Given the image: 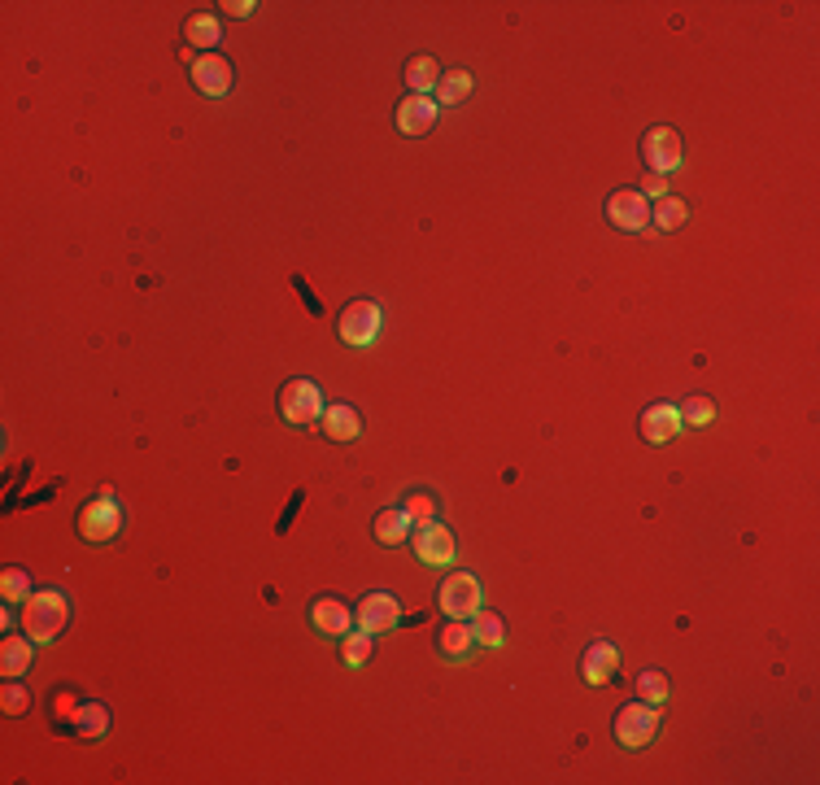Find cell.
I'll return each instance as SVG.
<instances>
[{
    "mask_svg": "<svg viewBox=\"0 0 820 785\" xmlns=\"http://www.w3.org/2000/svg\"><path fill=\"white\" fill-rule=\"evenodd\" d=\"M70 624V598L62 589H31V598L22 602V633L31 637L35 646L57 642Z\"/></svg>",
    "mask_w": 820,
    "mask_h": 785,
    "instance_id": "1",
    "label": "cell"
},
{
    "mask_svg": "<svg viewBox=\"0 0 820 785\" xmlns=\"http://www.w3.org/2000/svg\"><path fill=\"white\" fill-rule=\"evenodd\" d=\"M79 537L83 541H92V546H105V541H114L118 533H123V506L114 502V493L110 489H101L96 498L83 502V511H79Z\"/></svg>",
    "mask_w": 820,
    "mask_h": 785,
    "instance_id": "2",
    "label": "cell"
},
{
    "mask_svg": "<svg viewBox=\"0 0 820 785\" xmlns=\"http://www.w3.org/2000/svg\"><path fill=\"white\" fill-rule=\"evenodd\" d=\"M659 724H663V711L655 703H629V707H620L611 733H615V742H620L624 751H642V746L655 742Z\"/></svg>",
    "mask_w": 820,
    "mask_h": 785,
    "instance_id": "3",
    "label": "cell"
},
{
    "mask_svg": "<svg viewBox=\"0 0 820 785\" xmlns=\"http://www.w3.org/2000/svg\"><path fill=\"white\" fill-rule=\"evenodd\" d=\"M380 332H384V310L376 306V301H349V306L341 310V319H336V336H341L345 345H354V349L376 345Z\"/></svg>",
    "mask_w": 820,
    "mask_h": 785,
    "instance_id": "4",
    "label": "cell"
},
{
    "mask_svg": "<svg viewBox=\"0 0 820 785\" xmlns=\"http://www.w3.org/2000/svg\"><path fill=\"white\" fill-rule=\"evenodd\" d=\"M437 602L450 620H472L480 611V602H485V589H480V581L472 572H450L437 585Z\"/></svg>",
    "mask_w": 820,
    "mask_h": 785,
    "instance_id": "5",
    "label": "cell"
},
{
    "mask_svg": "<svg viewBox=\"0 0 820 785\" xmlns=\"http://www.w3.org/2000/svg\"><path fill=\"white\" fill-rule=\"evenodd\" d=\"M280 415L293 428H310L323 415V393L315 380H288L280 389Z\"/></svg>",
    "mask_w": 820,
    "mask_h": 785,
    "instance_id": "6",
    "label": "cell"
},
{
    "mask_svg": "<svg viewBox=\"0 0 820 785\" xmlns=\"http://www.w3.org/2000/svg\"><path fill=\"white\" fill-rule=\"evenodd\" d=\"M410 550H415V559L428 563V567H450L454 563V533L441 524V519L415 524L410 528Z\"/></svg>",
    "mask_w": 820,
    "mask_h": 785,
    "instance_id": "7",
    "label": "cell"
},
{
    "mask_svg": "<svg viewBox=\"0 0 820 785\" xmlns=\"http://www.w3.org/2000/svg\"><path fill=\"white\" fill-rule=\"evenodd\" d=\"M642 162L650 175H672L685 162L681 153V136L672 127H650L642 136Z\"/></svg>",
    "mask_w": 820,
    "mask_h": 785,
    "instance_id": "8",
    "label": "cell"
},
{
    "mask_svg": "<svg viewBox=\"0 0 820 785\" xmlns=\"http://www.w3.org/2000/svg\"><path fill=\"white\" fill-rule=\"evenodd\" d=\"M397 620H402V607H397V598L384 594V589L367 594V598L354 607V624L363 628V633H371V637H380V633H389V628H397Z\"/></svg>",
    "mask_w": 820,
    "mask_h": 785,
    "instance_id": "9",
    "label": "cell"
},
{
    "mask_svg": "<svg viewBox=\"0 0 820 785\" xmlns=\"http://www.w3.org/2000/svg\"><path fill=\"white\" fill-rule=\"evenodd\" d=\"M607 219H611V227H620V232H642V227H650V197H642V192H633V188L611 192Z\"/></svg>",
    "mask_w": 820,
    "mask_h": 785,
    "instance_id": "10",
    "label": "cell"
},
{
    "mask_svg": "<svg viewBox=\"0 0 820 785\" xmlns=\"http://www.w3.org/2000/svg\"><path fill=\"white\" fill-rule=\"evenodd\" d=\"M192 83H197L201 96H227L236 83V70L219 53H201V57H192Z\"/></svg>",
    "mask_w": 820,
    "mask_h": 785,
    "instance_id": "11",
    "label": "cell"
},
{
    "mask_svg": "<svg viewBox=\"0 0 820 785\" xmlns=\"http://www.w3.org/2000/svg\"><path fill=\"white\" fill-rule=\"evenodd\" d=\"M437 114H441V105L432 101V96L406 92V101L397 105V131H402V136H424V131L437 127Z\"/></svg>",
    "mask_w": 820,
    "mask_h": 785,
    "instance_id": "12",
    "label": "cell"
},
{
    "mask_svg": "<svg viewBox=\"0 0 820 785\" xmlns=\"http://www.w3.org/2000/svg\"><path fill=\"white\" fill-rule=\"evenodd\" d=\"M620 676V650L611 642H589L581 655V681L585 685H607Z\"/></svg>",
    "mask_w": 820,
    "mask_h": 785,
    "instance_id": "13",
    "label": "cell"
},
{
    "mask_svg": "<svg viewBox=\"0 0 820 785\" xmlns=\"http://www.w3.org/2000/svg\"><path fill=\"white\" fill-rule=\"evenodd\" d=\"M681 428H685V424H681V410L672 406V402H655V406L642 410V437H646L650 445H668Z\"/></svg>",
    "mask_w": 820,
    "mask_h": 785,
    "instance_id": "14",
    "label": "cell"
},
{
    "mask_svg": "<svg viewBox=\"0 0 820 785\" xmlns=\"http://www.w3.org/2000/svg\"><path fill=\"white\" fill-rule=\"evenodd\" d=\"M310 624H315L323 637H345L349 624H354V615H349V607L341 598H315V607H310Z\"/></svg>",
    "mask_w": 820,
    "mask_h": 785,
    "instance_id": "15",
    "label": "cell"
},
{
    "mask_svg": "<svg viewBox=\"0 0 820 785\" xmlns=\"http://www.w3.org/2000/svg\"><path fill=\"white\" fill-rule=\"evenodd\" d=\"M319 424H323V437L328 441H354L358 432H363V415H358L354 406L336 402V406H323Z\"/></svg>",
    "mask_w": 820,
    "mask_h": 785,
    "instance_id": "16",
    "label": "cell"
},
{
    "mask_svg": "<svg viewBox=\"0 0 820 785\" xmlns=\"http://www.w3.org/2000/svg\"><path fill=\"white\" fill-rule=\"evenodd\" d=\"M476 650V633H472V624L467 620H450L437 633V655L441 659H467Z\"/></svg>",
    "mask_w": 820,
    "mask_h": 785,
    "instance_id": "17",
    "label": "cell"
},
{
    "mask_svg": "<svg viewBox=\"0 0 820 785\" xmlns=\"http://www.w3.org/2000/svg\"><path fill=\"white\" fill-rule=\"evenodd\" d=\"M472 88H476L472 70H463V66L441 70L437 88H432V101H437V105H458V101H467V96H472Z\"/></svg>",
    "mask_w": 820,
    "mask_h": 785,
    "instance_id": "18",
    "label": "cell"
},
{
    "mask_svg": "<svg viewBox=\"0 0 820 785\" xmlns=\"http://www.w3.org/2000/svg\"><path fill=\"white\" fill-rule=\"evenodd\" d=\"M31 663H35V642L27 633H22V637H5V642H0V672H5V676L31 672Z\"/></svg>",
    "mask_w": 820,
    "mask_h": 785,
    "instance_id": "19",
    "label": "cell"
},
{
    "mask_svg": "<svg viewBox=\"0 0 820 785\" xmlns=\"http://www.w3.org/2000/svg\"><path fill=\"white\" fill-rule=\"evenodd\" d=\"M402 75H406V88L415 96H432V88H437V79H441V62L437 57H410Z\"/></svg>",
    "mask_w": 820,
    "mask_h": 785,
    "instance_id": "20",
    "label": "cell"
},
{
    "mask_svg": "<svg viewBox=\"0 0 820 785\" xmlns=\"http://www.w3.org/2000/svg\"><path fill=\"white\" fill-rule=\"evenodd\" d=\"M105 729H110V711H105V703H92V698H83V707H79V720H75V738L83 742H96V738H105Z\"/></svg>",
    "mask_w": 820,
    "mask_h": 785,
    "instance_id": "21",
    "label": "cell"
},
{
    "mask_svg": "<svg viewBox=\"0 0 820 785\" xmlns=\"http://www.w3.org/2000/svg\"><path fill=\"white\" fill-rule=\"evenodd\" d=\"M410 515L402 511V506H393V511H380L376 515V541L380 546H402V541H410Z\"/></svg>",
    "mask_w": 820,
    "mask_h": 785,
    "instance_id": "22",
    "label": "cell"
},
{
    "mask_svg": "<svg viewBox=\"0 0 820 785\" xmlns=\"http://www.w3.org/2000/svg\"><path fill=\"white\" fill-rule=\"evenodd\" d=\"M685 219H690V201H681V197H659L650 205V223H655L659 232H677Z\"/></svg>",
    "mask_w": 820,
    "mask_h": 785,
    "instance_id": "23",
    "label": "cell"
},
{
    "mask_svg": "<svg viewBox=\"0 0 820 785\" xmlns=\"http://www.w3.org/2000/svg\"><path fill=\"white\" fill-rule=\"evenodd\" d=\"M472 633H476V646H485V650H498L506 642V624H502V615H493L480 607L472 615Z\"/></svg>",
    "mask_w": 820,
    "mask_h": 785,
    "instance_id": "24",
    "label": "cell"
},
{
    "mask_svg": "<svg viewBox=\"0 0 820 785\" xmlns=\"http://www.w3.org/2000/svg\"><path fill=\"white\" fill-rule=\"evenodd\" d=\"M184 40L192 48H214L219 44V18L214 14H188L184 18Z\"/></svg>",
    "mask_w": 820,
    "mask_h": 785,
    "instance_id": "25",
    "label": "cell"
},
{
    "mask_svg": "<svg viewBox=\"0 0 820 785\" xmlns=\"http://www.w3.org/2000/svg\"><path fill=\"white\" fill-rule=\"evenodd\" d=\"M371 650H376V637L363 633V628H358V633L349 628V633L341 637V659L349 663V668H363V663L371 659Z\"/></svg>",
    "mask_w": 820,
    "mask_h": 785,
    "instance_id": "26",
    "label": "cell"
},
{
    "mask_svg": "<svg viewBox=\"0 0 820 785\" xmlns=\"http://www.w3.org/2000/svg\"><path fill=\"white\" fill-rule=\"evenodd\" d=\"M48 703H53V724H57V729H75V720H79V707H83V698L75 694V690H53V698H48Z\"/></svg>",
    "mask_w": 820,
    "mask_h": 785,
    "instance_id": "27",
    "label": "cell"
},
{
    "mask_svg": "<svg viewBox=\"0 0 820 785\" xmlns=\"http://www.w3.org/2000/svg\"><path fill=\"white\" fill-rule=\"evenodd\" d=\"M677 410H681V424H685V428H707L711 419H716V402H711V397H703V393H694L690 402L677 406Z\"/></svg>",
    "mask_w": 820,
    "mask_h": 785,
    "instance_id": "28",
    "label": "cell"
},
{
    "mask_svg": "<svg viewBox=\"0 0 820 785\" xmlns=\"http://www.w3.org/2000/svg\"><path fill=\"white\" fill-rule=\"evenodd\" d=\"M637 694H642V703L663 707L668 703V676H663L659 668H646L642 676H637Z\"/></svg>",
    "mask_w": 820,
    "mask_h": 785,
    "instance_id": "29",
    "label": "cell"
},
{
    "mask_svg": "<svg viewBox=\"0 0 820 785\" xmlns=\"http://www.w3.org/2000/svg\"><path fill=\"white\" fill-rule=\"evenodd\" d=\"M0 594H5V602H27L31 598L27 567H5V572H0Z\"/></svg>",
    "mask_w": 820,
    "mask_h": 785,
    "instance_id": "30",
    "label": "cell"
},
{
    "mask_svg": "<svg viewBox=\"0 0 820 785\" xmlns=\"http://www.w3.org/2000/svg\"><path fill=\"white\" fill-rule=\"evenodd\" d=\"M0 707H5V716H27L31 711V690L27 685H18V676H9L5 690H0Z\"/></svg>",
    "mask_w": 820,
    "mask_h": 785,
    "instance_id": "31",
    "label": "cell"
},
{
    "mask_svg": "<svg viewBox=\"0 0 820 785\" xmlns=\"http://www.w3.org/2000/svg\"><path fill=\"white\" fill-rule=\"evenodd\" d=\"M402 511L410 515V524H428V519H437V498H428V493H410Z\"/></svg>",
    "mask_w": 820,
    "mask_h": 785,
    "instance_id": "32",
    "label": "cell"
},
{
    "mask_svg": "<svg viewBox=\"0 0 820 785\" xmlns=\"http://www.w3.org/2000/svg\"><path fill=\"white\" fill-rule=\"evenodd\" d=\"M642 197H668V175H650L646 171V179H642Z\"/></svg>",
    "mask_w": 820,
    "mask_h": 785,
    "instance_id": "33",
    "label": "cell"
},
{
    "mask_svg": "<svg viewBox=\"0 0 820 785\" xmlns=\"http://www.w3.org/2000/svg\"><path fill=\"white\" fill-rule=\"evenodd\" d=\"M227 14H232V18H249L253 14V0H227Z\"/></svg>",
    "mask_w": 820,
    "mask_h": 785,
    "instance_id": "34",
    "label": "cell"
}]
</instances>
